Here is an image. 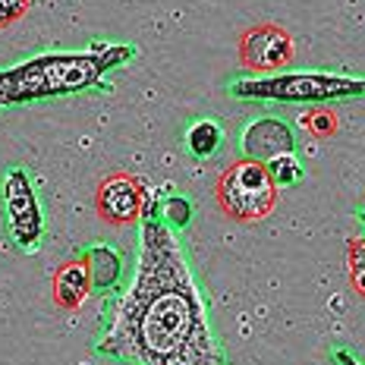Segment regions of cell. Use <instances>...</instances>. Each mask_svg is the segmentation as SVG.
Returning a JSON list of instances; mask_svg holds the SVG:
<instances>
[{
  "mask_svg": "<svg viewBox=\"0 0 365 365\" xmlns=\"http://www.w3.org/2000/svg\"><path fill=\"white\" fill-rule=\"evenodd\" d=\"M145 215L133 287L98 353L133 365H224L186 252L148 205Z\"/></svg>",
  "mask_w": 365,
  "mask_h": 365,
  "instance_id": "1",
  "label": "cell"
},
{
  "mask_svg": "<svg viewBox=\"0 0 365 365\" xmlns=\"http://www.w3.org/2000/svg\"><path fill=\"white\" fill-rule=\"evenodd\" d=\"M230 91L240 98H268V101H331V98L365 95V82L324 73H293L258 82H240Z\"/></svg>",
  "mask_w": 365,
  "mask_h": 365,
  "instance_id": "4",
  "label": "cell"
},
{
  "mask_svg": "<svg viewBox=\"0 0 365 365\" xmlns=\"http://www.w3.org/2000/svg\"><path fill=\"white\" fill-rule=\"evenodd\" d=\"M0 199H4V220H6L10 240L16 242L19 252H35L38 242H41L44 217H41V208H38L35 186L22 167H10L4 173Z\"/></svg>",
  "mask_w": 365,
  "mask_h": 365,
  "instance_id": "5",
  "label": "cell"
},
{
  "mask_svg": "<svg viewBox=\"0 0 365 365\" xmlns=\"http://www.w3.org/2000/svg\"><path fill=\"white\" fill-rule=\"evenodd\" d=\"M346 268H349V284H353V290L365 299V240L346 242Z\"/></svg>",
  "mask_w": 365,
  "mask_h": 365,
  "instance_id": "14",
  "label": "cell"
},
{
  "mask_svg": "<svg viewBox=\"0 0 365 365\" xmlns=\"http://www.w3.org/2000/svg\"><path fill=\"white\" fill-rule=\"evenodd\" d=\"M215 199L217 208L230 220L240 224H255V220L268 217L277 205V186L268 177L262 161H233L215 182Z\"/></svg>",
  "mask_w": 365,
  "mask_h": 365,
  "instance_id": "3",
  "label": "cell"
},
{
  "mask_svg": "<svg viewBox=\"0 0 365 365\" xmlns=\"http://www.w3.org/2000/svg\"><path fill=\"white\" fill-rule=\"evenodd\" d=\"M145 205H148V192H145V186H142V180L133 177V173H123V170L108 173L95 192L98 217L110 227L135 224V220L145 215Z\"/></svg>",
  "mask_w": 365,
  "mask_h": 365,
  "instance_id": "6",
  "label": "cell"
},
{
  "mask_svg": "<svg viewBox=\"0 0 365 365\" xmlns=\"http://www.w3.org/2000/svg\"><path fill=\"white\" fill-rule=\"evenodd\" d=\"M88 264V274H91V290H110L117 287L120 274H123V262H120L117 249L110 246H88L82 252Z\"/></svg>",
  "mask_w": 365,
  "mask_h": 365,
  "instance_id": "10",
  "label": "cell"
},
{
  "mask_svg": "<svg viewBox=\"0 0 365 365\" xmlns=\"http://www.w3.org/2000/svg\"><path fill=\"white\" fill-rule=\"evenodd\" d=\"M302 126H306L315 139H331V135H337L340 120H337V113H334L331 108H315V110H309L306 117H302Z\"/></svg>",
  "mask_w": 365,
  "mask_h": 365,
  "instance_id": "13",
  "label": "cell"
},
{
  "mask_svg": "<svg viewBox=\"0 0 365 365\" xmlns=\"http://www.w3.org/2000/svg\"><path fill=\"white\" fill-rule=\"evenodd\" d=\"M242 66L255 73H277L293 60V38L277 22H258L237 41Z\"/></svg>",
  "mask_w": 365,
  "mask_h": 365,
  "instance_id": "7",
  "label": "cell"
},
{
  "mask_svg": "<svg viewBox=\"0 0 365 365\" xmlns=\"http://www.w3.org/2000/svg\"><path fill=\"white\" fill-rule=\"evenodd\" d=\"M133 54L129 48H101V54H44L22 66L0 73V108L22 104L35 98L70 95V91L91 88L104 70L123 63Z\"/></svg>",
  "mask_w": 365,
  "mask_h": 365,
  "instance_id": "2",
  "label": "cell"
},
{
  "mask_svg": "<svg viewBox=\"0 0 365 365\" xmlns=\"http://www.w3.org/2000/svg\"><path fill=\"white\" fill-rule=\"evenodd\" d=\"M242 155L249 158V161H271V158L277 155H287V151L296 148V135L290 123H284V120L277 117H262V120H252V123L246 126V133H242Z\"/></svg>",
  "mask_w": 365,
  "mask_h": 365,
  "instance_id": "8",
  "label": "cell"
},
{
  "mask_svg": "<svg viewBox=\"0 0 365 365\" xmlns=\"http://www.w3.org/2000/svg\"><path fill=\"white\" fill-rule=\"evenodd\" d=\"M26 10H29V0H0V32L26 16Z\"/></svg>",
  "mask_w": 365,
  "mask_h": 365,
  "instance_id": "16",
  "label": "cell"
},
{
  "mask_svg": "<svg viewBox=\"0 0 365 365\" xmlns=\"http://www.w3.org/2000/svg\"><path fill=\"white\" fill-rule=\"evenodd\" d=\"M220 142H224V129H220L215 120H199V123H192L186 133V148L192 151V158H199V161L215 155L220 148Z\"/></svg>",
  "mask_w": 365,
  "mask_h": 365,
  "instance_id": "11",
  "label": "cell"
},
{
  "mask_svg": "<svg viewBox=\"0 0 365 365\" xmlns=\"http://www.w3.org/2000/svg\"><path fill=\"white\" fill-rule=\"evenodd\" d=\"M51 293H54L57 309L63 312H79L86 306V299L91 296V274L86 258H70L54 271V280H51Z\"/></svg>",
  "mask_w": 365,
  "mask_h": 365,
  "instance_id": "9",
  "label": "cell"
},
{
  "mask_svg": "<svg viewBox=\"0 0 365 365\" xmlns=\"http://www.w3.org/2000/svg\"><path fill=\"white\" fill-rule=\"evenodd\" d=\"M264 170H268V177L274 180V186H296V182L302 180V164L296 161L293 151L264 161Z\"/></svg>",
  "mask_w": 365,
  "mask_h": 365,
  "instance_id": "12",
  "label": "cell"
},
{
  "mask_svg": "<svg viewBox=\"0 0 365 365\" xmlns=\"http://www.w3.org/2000/svg\"><path fill=\"white\" fill-rule=\"evenodd\" d=\"M189 217H192V205H189V199H167L164 205V220L170 230H180V227L189 224Z\"/></svg>",
  "mask_w": 365,
  "mask_h": 365,
  "instance_id": "15",
  "label": "cell"
}]
</instances>
